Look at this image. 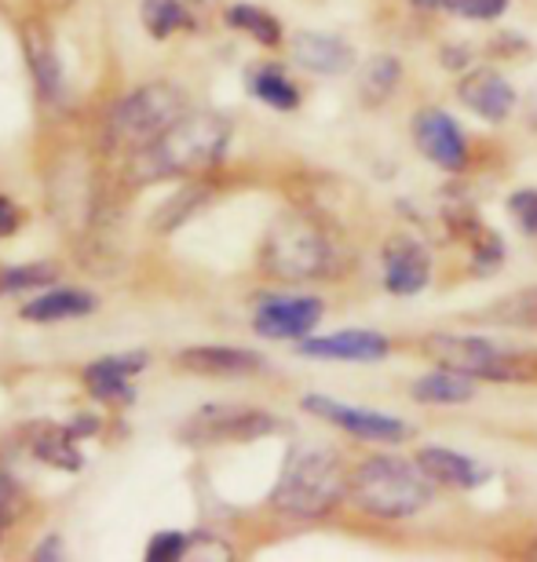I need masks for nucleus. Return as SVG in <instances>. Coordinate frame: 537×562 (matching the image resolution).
Returning <instances> with one entry per match:
<instances>
[{"label": "nucleus", "mask_w": 537, "mask_h": 562, "mask_svg": "<svg viewBox=\"0 0 537 562\" xmlns=\"http://www.w3.org/2000/svg\"><path fill=\"white\" fill-rule=\"evenodd\" d=\"M231 121L220 114H183L169 132L132 157L136 183H161L176 176H201L227 157Z\"/></svg>", "instance_id": "f257e3e1"}, {"label": "nucleus", "mask_w": 537, "mask_h": 562, "mask_svg": "<svg viewBox=\"0 0 537 562\" xmlns=\"http://www.w3.org/2000/svg\"><path fill=\"white\" fill-rule=\"evenodd\" d=\"M348 486L351 479L340 457L329 453V449L307 446L289 457L282 479L271 493V504L278 512L293 515V519H322L348 497Z\"/></svg>", "instance_id": "f03ea898"}, {"label": "nucleus", "mask_w": 537, "mask_h": 562, "mask_svg": "<svg viewBox=\"0 0 537 562\" xmlns=\"http://www.w3.org/2000/svg\"><path fill=\"white\" fill-rule=\"evenodd\" d=\"M351 501L377 519H410L432 504V479L402 457H369L351 471Z\"/></svg>", "instance_id": "7ed1b4c3"}, {"label": "nucleus", "mask_w": 537, "mask_h": 562, "mask_svg": "<svg viewBox=\"0 0 537 562\" xmlns=\"http://www.w3.org/2000/svg\"><path fill=\"white\" fill-rule=\"evenodd\" d=\"M187 114V95L176 85H143L107 114V143L114 150H143Z\"/></svg>", "instance_id": "20e7f679"}, {"label": "nucleus", "mask_w": 537, "mask_h": 562, "mask_svg": "<svg viewBox=\"0 0 537 562\" xmlns=\"http://www.w3.org/2000/svg\"><path fill=\"white\" fill-rule=\"evenodd\" d=\"M337 267V245L318 223L307 216H286L267 234L264 271L282 281H315L329 278Z\"/></svg>", "instance_id": "39448f33"}, {"label": "nucleus", "mask_w": 537, "mask_h": 562, "mask_svg": "<svg viewBox=\"0 0 537 562\" xmlns=\"http://www.w3.org/2000/svg\"><path fill=\"white\" fill-rule=\"evenodd\" d=\"M424 355L435 358L443 369H457L476 380H505L523 384L537 380V358L527 351H505V347L483 340V336H457V333H432L424 340Z\"/></svg>", "instance_id": "423d86ee"}, {"label": "nucleus", "mask_w": 537, "mask_h": 562, "mask_svg": "<svg viewBox=\"0 0 537 562\" xmlns=\"http://www.w3.org/2000/svg\"><path fill=\"white\" fill-rule=\"evenodd\" d=\"M278 420L267 409L238 406V402H212L190 413V420L179 427V438L187 446H223V442H256L271 435Z\"/></svg>", "instance_id": "0eeeda50"}, {"label": "nucleus", "mask_w": 537, "mask_h": 562, "mask_svg": "<svg viewBox=\"0 0 537 562\" xmlns=\"http://www.w3.org/2000/svg\"><path fill=\"white\" fill-rule=\"evenodd\" d=\"M304 409L311 417L318 420H329L337 424L340 431L358 435V438H369V442H406L413 435L410 424H402L388 413H377V409H362V406H348V402H337V398H326V395H307L304 398Z\"/></svg>", "instance_id": "6e6552de"}, {"label": "nucleus", "mask_w": 537, "mask_h": 562, "mask_svg": "<svg viewBox=\"0 0 537 562\" xmlns=\"http://www.w3.org/2000/svg\"><path fill=\"white\" fill-rule=\"evenodd\" d=\"M322 314L326 307L318 296H267L253 314V329L264 340H304L322 322Z\"/></svg>", "instance_id": "1a4fd4ad"}, {"label": "nucleus", "mask_w": 537, "mask_h": 562, "mask_svg": "<svg viewBox=\"0 0 537 562\" xmlns=\"http://www.w3.org/2000/svg\"><path fill=\"white\" fill-rule=\"evenodd\" d=\"M150 366L147 351H121V355H107L85 369V387L88 395L103 406H132L136 402V387H132V376L143 373Z\"/></svg>", "instance_id": "9d476101"}, {"label": "nucleus", "mask_w": 537, "mask_h": 562, "mask_svg": "<svg viewBox=\"0 0 537 562\" xmlns=\"http://www.w3.org/2000/svg\"><path fill=\"white\" fill-rule=\"evenodd\" d=\"M413 139L421 143V150L428 161H435L446 172H461L468 165V143L457 128V121L446 110H421L413 117Z\"/></svg>", "instance_id": "9b49d317"}, {"label": "nucleus", "mask_w": 537, "mask_h": 562, "mask_svg": "<svg viewBox=\"0 0 537 562\" xmlns=\"http://www.w3.org/2000/svg\"><path fill=\"white\" fill-rule=\"evenodd\" d=\"M388 351H391L388 336L369 333V329L304 336V340H300V355L315 358V362H380V358H388Z\"/></svg>", "instance_id": "f8f14e48"}, {"label": "nucleus", "mask_w": 537, "mask_h": 562, "mask_svg": "<svg viewBox=\"0 0 537 562\" xmlns=\"http://www.w3.org/2000/svg\"><path fill=\"white\" fill-rule=\"evenodd\" d=\"M432 278V260H428V249L410 238H399L388 245L384 252V285L388 292L395 296H413L428 285Z\"/></svg>", "instance_id": "ddd939ff"}, {"label": "nucleus", "mask_w": 537, "mask_h": 562, "mask_svg": "<svg viewBox=\"0 0 537 562\" xmlns=\"http://www.w3.org/2000/svg\"><path fill=\"white\" fill-rule=\"evenodd\" d=\"M187 373H201V376H245V373H260L264 358L256 351H245V347H187L176 358Z\"/></svg>", "instance_id": "4468645a"}, {"label": "nucleus", "mask_w": 537, "mask_h": 562, "mask_svg": "<svg viewBox=\"0 0 537 562\" xmlns=\"http://www.w3.org/2000/svg\"><path fill=\"white\" fill-rule=\"evenodd\" d=\"M293 59L311 74L340 77L355 66V52L348 41L333 37V33H297L293 37Z\"/></svg>", "instance_id": "2eb2a0df"}, {"label": "nucleus", "mask_w": 537, "mask_h": 562, "mask_svg": "<svg viewBox=\"0 0 537 562\" xmlns=\"http://www.w3.org/2000/svg\"><path fill=\"white\" fill-rule=\"evenodd\" d=\"M457 95H461V103L468 110H476V114L486 121H505L512 110H516V92H512V85L494 70L468 74L461 88H457Z\"/></svg>", "instance_id": "dca6fc26"}, {"label": "nucleus", "mask_w": 537, "mask_h": 562, "mask_svg": "<svg viewBox=\"0 0 537 562\" xmlns=\"http://www.w3.org/2000/svg\"><path fill=\"white\" fill-rule=\"evenodd\" d=\"M417 464L432 482H443V486H454V490H476L490 479V471L483 464H476L472 457L454 453V449H439V446L421 449Z\"/></svg>", "instance_id": "f3484780"}, {"label": "nucleus", "mask_w": 537, "mask_h": 562, "mask_svg": "<svg viewBox=\"0 0 537 562\" xmlns=\"http://www.w3.org/2000/svg\"><path fill=\"white\" fill-rule=\"evenodd\" d=\"M99 307L96 292H85V289H41V296H33L22 303V318L26 322H41V325H52V322H66V318H85Z\"/></svg>", "instance_id": "a211bd4d"}, {"label": "nucleus", "mask_w": 537, "mask_h": 562, "mask_svg": "<svg viewBox=\"0 0 537 562\" xmlns=\"http://www.w3.org/2000/svg\"><path fill=\"white\" fill-rule=\"evenodd\" d=\"M26 59H30L33 81H37V92H41L44 103H63V92H66L63 63L52 48L48 33L37 30V26L26 30Z\"/></svg>", "instance_id": "6ab92c4d"}, {"label": "nucleus", "mask_w": 537, "mask_h": 562, "mask_svg": "<svg viewBox=\"0 0 537 562\" xmlns=\"http://www.w3.org/2000/svg\"><path fill=\"white\" fill-rule=\"evenodd\" d=\"M410 395L417 402H428V406H461V402L476 398V376L457 373V369H439L432 376H421L410 387Z\"/></svg>", "instance_id": "aec40b11"}, {"label": "nucleus", "mask_w": 537, "mask_h": 562, "mask_svg": "<svg viewBox=\"0 0 537 562\" xmlns=\"http://www.w3.org/2000/svg\"><path fill=\"white\" fill-rule=\"evenodd\" d=\"M30 449H33V457H37L41 464H52L59 471H81V464H85L74 431H70V427H59V424L41 427V431L33 435Z\"/></svg>", "instance_id": "412c9836"}, {"label": "nucleus", "mask_w": 537, "mask_h": 562, "mask_svg": "<svg viewBox=\"0 0 537 562\" xmlns=\"http://www.w3.org/2000/svg\"><path fill=\"white\" fill-rule=\"evenodd\" d=\"M198 0H143V26L150 37H172L176 30H194Z\"/></svg>", "instance_id": "4be33fe9"}, {"label": "nucleus", "mask_w": 537, "mask_h": 562, "mask_svg": "<svg viewBox=\"0 0 537 562\" xmlns=\"http://www.w3.org/2000/svg\"><path fill=\"white\" fill-rule=\"evenodd\" d=\"M249 92L271 110H297L300 106V88L289 81L282 66H260V70H253Z\"/></svg>", "instance_id": "5701e85b"}, {"label": "nucleus", "mask_w": 537, "mask_h": 562, "mask_svg": "<svg viewBox=\"0 0 537 562\" xmlns=\"http://www.w3.org/2000/svg\"><path fill=\"white\" fill-rule=\"evenodd\" d=\"M223 19H227V26L249 33L264 48H278V44H282V22L275 15H267V11H260L256 4H231Z\"/></svg>", "instance_id": "b1692460"}, {"label": "nucleus", "mask_w": 537, "mask_h": 562, "mask_svg": "<svg viewBox=\"0 0 537 562\" xmlns=\"http://www.w3.org/2000/svg\"><path fill=\"white\" fill-rule=\"evenodd\" d=\"M399 81H402V66L395 55H373L362 66V99L369 106H380L384 99H391Z\"/></svg>", "instance_id": "393cba45"}, {"label": "nucleus", "mask_w": 537, "mask_h": 562, "mask_svg": "<svg viewBox=\"0 0 537 562\" xmlns=\"http://www.w3.org/2000/svg\"><path fill=\"white\" fill-rule=\"evenodd\" d=\"M55 278H59V267L55 263H15V267H4V274H0V292H4V296H15V292H41V289H52Z\"/></svg>", "instance_id": "a878e982"}, {"label": "nucleus", "mask_w": 537, "mask_h": 562, "mask_svg": "<svg viewBox=\"0 0 537 562\" xmlns=\"http://www.w3.org/2000/svg\"><path fill=\"white\" fill-rule=\"evenodd\" d=\"M205 201H209L205 187H183L172 201H165V205H161L158 220H154V227H158V231H176L179 223H187L201 205H205Z\"/></svg>", "instance_id": "bb28decb"}, {"label": "nucleus", "mask_w": 537, "mask_h": 562, "mask_svg": "<svg viewBox=\"0 0 537 562\" xmlns=\"http://www.w3.org/2000/svg\"><path fill=\"white\" fill-rule=\"evenodd\" d=\"M494 314H497L501 322L519 325V329H537V289L508 296L505 303H497Z\"/></svg>", "instance_id": "cd10ccee"}, {"label": "nucleus", "mask_w": 537, "mask_h": 562, "mask_svg": "<svg viewBox=\"0 0 537 562\" xmlns=\"http://www.w3.org/2000/svg\"><path fill=\"white\" fill-rule=\"evenodd\" d=\"M190 544H194V537H187V533H179V530H158L147 541V562L187 559L190 555Z\"/></svg>", "instance_id": "c85d7f7f"}, {"label": "nucleus", "mask_w": 537, "mask_h": 562, "mask_svg": "<svg viewBox=\"0 0 537 562\" xmlns=\"http://www.w3.org/2000/svg\"><path fill=\"white\" fill-rule=\"evenodd\" d=\"M468 241H472V252H476V271L479 274H494L497 263H501V256H505V249H501V241H497V234L479 227Z\"/></svg>", "instance_id": "c756f323"}, {"label": "nucleus", "mask_w": 537, "mask_h": 562, "mask_svg": "<svg viewBox=\"0 0 537 562\" xmlns=\"http://www.w3.org/2000/svg\"><path fill=\"white\" fill-rule=\"evenodd\" d=\"M19 501H22V493L15 486V479H11L8 468L0 464V544H4L8 526L15 522V515H19Z\"/></svg>", "instance_id": "7c9ffc66"}, {"label": "nucleus", "mask_w": 537, "mask_h": 562, "mask_svg": "<svg viewBox=\"0 0 537 562\" xmlns=\"http://www.w3.org/2000/svg\"><path fill=\"white\" fill-rule=\"evenodd\" d=\"M443 4L450 8L454 15H461V19L486 22V19H497L501 11L508 8V0H443Z\"/></svg>", "instance_id": "2f4dec72"}, {"label": "nucleus", "mask_w": 537, "mask_h": 562, "mask_svg": "<svg viewBox=\"0 0 537 562\" xmlns=\"http://www.w3.org/2000/svg\"><path fill=\"white\" fill-rule=\"evenodd\" d=\"M508 209L523 231L537 234V190H519V194H512Z\"/></svg>", "instance_id": "473e14b6"}, {"label": "nucleus", "mask_w": 537, "mask_h": 562, "mask_svg": "<svg viewBox=\"0 0 537 562\" xmlns=\"http://www.w3.org/2000/svg\"><path fill=\"white\" fill-rule=\"evenodd\" d=\"M19 223H22V212L19 205L11 198L0 194V238H11V234L19 231Z\"/></svg>", "instance_id": "72a5a7b5"}, {"label": "nucleus", "mask_w": 537, "mask_h": 562, "mask_svg": "<svg viewBox=\"0 0 537 562\" xmlns=\"http://www.w3.org/2000/svg\"><path fill=\"white\" fill-rule=\"evenodd\" d=\"M33 559H37V562H55V559H63V537H59V533H48L37 548H33Z\"/></svg>", "instance_id": "f704fd0d"}, {"label": "nucleus", "mask_w": 537, "mask_h": 562, "mask_svg": "<svg viewBox=\"0 0 537 562\" xmlns=\"http://www.w3.org/2000/svg\"><path fill=\"white\" fill-rule=\"evenodd\" d=\"M66 427H70V431H74L77 442H85V438L99 435V417H92V413H81V417H74Z\"/></svg>", "instance_id": "c9c22d12"}, {"label": "nucleus", "mask_w": 537, "mask_h": 562, "mask_svg": "<svg viewBox=\"0 0 537 562\" xmlns=\"http://www.w3.org/2000/svg\"><path fill=\"white\" fill-rule=\"evenodd\" d=\"M413 4H421V8H439L443 0H413Z\"/></svg>", "instance_id": "e433bc0d"}, {"label": "nucleus", "mask_w": 537, "mask_h": 562, "mask_svg": "<svg viewBox=\"0 0 537 562\" xmlns=\"http://www.w3.org/2000/svg\"><path fill=\"white\" fill-rule=\"evenodd\" d=\"M534 555H537V544H534Z\"/></svg>", "instance_id": "4c0bfd02"}]
</instances>
